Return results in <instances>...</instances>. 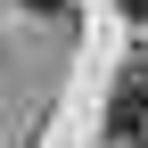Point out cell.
Returning <instances> with one entry per match:
<instances>
[{
    "label": "cell",
    "mask_w": 148,
    "mask_h": 148,
    "mask_svg": "<svg viewBox=\"0 0 148 148\" xmlns=\"http://www.w3.org/2000/svg\"><path fill=\"white\" fill-rule=\"evenodd\" d=\"M25 8H41V16H58V8H66V0H25Z\"/></svg>",
    "instance_id": "obj_2"
},
{
    "label": "cell",
    "mask_w": 148,
    "mask_h": 148,
    "mask_svg": "<svg viewBox=\"0 0 148 148\" xmlns=\"http://www.w3.org/2000/svg\"><path fill=\"white\" fill-rule=\"evenodd\" d=\"M107 123H115L123 140H148V66H123V82H115V107H107Z\"/></svg>",
    "instance_id": "obj_1"
},
{
    "label": "cell",
    "mask_w": 148,
    "mask_h": 148,
    "mask_svg": "<svg viewBox=\"0 0 148 148\" xmlns=\"http://www.w3.org/2000/svg\"><path fill=\"white\" fill-rule=\"evenodd\" d=\"M123 8H132V16H148V0H123Z\"/></svg>",
    "instance_id": "obj_3"
}]
</instances>
